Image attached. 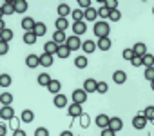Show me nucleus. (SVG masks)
<instances>
[{"label": "nucleus", "instance_id": "bb28decb", "mask_svg": "<svg viewBox=\"0 0 154 136\" xmlns=\"http://www.w3.org/2000/svg\"><path fill=\"white\" fill-rule=\"evenodd\" d=\"M69 13H71L69 4H58V17H60V18H65Z\"/></svg>", "mask_w": 154, "mask_h": 136}, {"label": "nucleus", "instance_id": "9b49d317", "mask_svg": "<svg viewBox=\"0 0 154 136\" xmlns=\"http://www.w3.org/2000/svg\"><path fill=\"white\" fill-rule=\"evenodd\" d=\"M87 94L89 93H96V80L94 78H87L85 82H84V87H82Z\"/></svg>", "mask_w": 154, "mask_h": 136}, {"label": "nucleus", "instance_id": "603ef678", "mask_svg": "<svg viewBox=\"0 0 154 136\" xmlns=\"http://www.w3.org/2000/svg\"><path fill=\"white\" fill-rule=\"evenodd\" d=\"M102 136H116V132L111 131L109 127H105V129H102Z\"/></svg>", "mask_w": 154, "mask_h": 136}, {"label": "nucleus", "instance_id": "a19ab883", "mask_svg": "<svg viewBox=\"0 0 154 136\" xmlns=\"http://www.w3.org/2000/svg\"><path fill=\"white\" fill-rule=\"evenodd\" d=\"M107 91H109V85H107L105 82H96V93L103 94V93H107Z\"/></svg>", "mask_w": 154, "mask_h": 136}, {"label": "nucleus", "instance_id": "f3484780", "mask_svg": "<svg viewBox=\"0 0 154 136\" xmlns=\"http://www.w3.org/2000/svg\"><path fill=\"white\" fill-rule=\"evenodd\" d=\"M0 8H2L4 15H13L15 13V0H8V2H4V6H0Z\"/></svg>", "mask_w": 154, "mask_h": 136}, {"label": "nucleus", "instance_id": "3c124183", "mask_svg": "<svg viewBox=\"0 0 154 136\" xmlns=\"http://www.w3.org/2000/svg\"><path fill=\"white\" fill-rule=\"evenodd\" d=\"M131 63H132L134 67H140V65H141V58L134 54V56H132V60H131Z\"/></svg>", "mask_w": 154, "mask_h": 136}, {"label": "nucleus", "instance_id": "f704fd0d", "mask_svg": "<svg viewBox=\"0 0 154 136\" xmlns=\"http://www.w3.org/2000/svg\"><path fill=\"white\" fill-rule=\"evenodd\" d=\"M78 118H80V125H82L84 129H87V127L91 125V116H89V114L82 113V116H78Z\"/></svg>", "mask_w": 154, "mask_h": 136}, {"label": "nucleus", "instance_id": "0eeeda50", "mask_svg": "<svg viewBox=\"0 0 154 136\" xmlns=\"http://www.w3.org/2000/svg\"><path fill=\"white\" fill-rule=\"evenodd\" d=\"M122 127H123V122H122V118H118V116H112V118H109V129H111V131L118 132V131H122Z\"/></svg>", "mask_w": 154, "mask_h": 136}, {"label": "nucleus", "instance_id": "f8f14e48", "mask_svg": "<svg viewBox=\"0 0 154 136\" xmlns=\"http://www.w3.org/2000/svg\"><path fill=\"white\" fill-rule=\"evenodd\" d=\"M65 40H67V36H65V33H63V31H54V35H53V40H51V42H54L56 45H63V44H65Z\"/></svg>", "mask_w": 154, "mask_h": 136}, {"label": "nucleus", "instance_id": "c756f323", "mask_svg": "<svg viewBox=\"0 0 154 136\" xmlns=\"http://www.w3.org/2000/svg\"><path fill=\"white\" fill-rule=\"evenodd\" d=\"M11 76L8 75V73H4V75H0V87H4V89H8L9 85H11Z\"/></svg>", "mask_w": 154, "mask_h": 136}, {"label": "nucleus", "instance_id": "39448f33", "mask_svg": "<svg viewBox=\"0 0 154 136\" xmlns=\"http://www.w3.org/2000/svg\"><path fill=\"white\" fill-rule=\"evenodd\" d=\"M82 113H84V109H82V105H78V104H71V105L67 107V114H69L71 118H78V116H82Z\"/></svg>", "mask_w": 154, "mask_h": 136}, {"label": "nucleus", "instance_id": "864d4df0", "mask_svg": "<svg viewBox=\"0 0 154 136\" xmlns=\"http://www.w3.org/2000/svg\"><path fill=\"white\" fill-rule=\"evenodd\" d=\"M6 132H8V127H6L2 122H0V136H6Z\"/></svg>", "mask_w": 154, "mask_h": 136}, {"label": "nucleus", "instance_id": "1a4fd4ad", "mask_svg": "<svg viewBox=\"0 0 154 136\" xmlns=\"http://www.w3.org/2000/svg\"><path fill=\"white\" fill-rule=\"evenodd\" d=\"M35 26H36V22H35L31 17H26V18H22V29H24L26 33H31V31L35 29Z\"/></svg>", "mask_w": 154, "mask_h": 136}, {"label": "nucleus", "instance_id": "4468645a", "mask_svg": "<svg viewBox=\"0 0 154 136\" xmlns=\"http://www.w3.org/2000/svg\"><path fill=\"white\" fill-rule=\"evenodd\" d=\"M53 104H54V107L62 109V107H65V105H67V98H65L62 93H58V94H54V98H53Z\"/></svg>", "mask_w": 154, "mask_h": 136}, {"label": "nucleus", "instance_id": "13d9d810", "mask_svg": "<svg viewBox=\"0 0 154 136\" xmlns=\"http://www.w3.org/2000/svg\"><path fill=\"white\" fill-rule=\"evenodd\" d=\"M2 17H4V13H2V8H0V20H2Z\"/></svg>", "mask_w": 154, "mask_h": 136}, {"label": "nucleus", "instance_id": "4c0bfd02", "mask_svg": "<svg viewBox=\"0 0 154 136\" xmlns=\"http://www.w3.org/2000/svg\"><path fill=\"white\" fill-rule=\"evenodd\" d=\"M143 116H145L147 122H152V120H154V107H152V105H150V107H145Z\"/></svg>", "mask_w": 154, "mask_h": 136}, {"label": "nucleus", "instance_id": "6ab92c4d", "mask_svg": "<svg viewBox=\"0 0 154 136\" xmlns=\"http://www.w3.org/2000/svg\"><path fill=\"white\" fill-rule=\"evenodd\" d=\"M33 33H35V36H36V38H38V36H44V35L47 33V26H45V24H42V22H36V26H35Z\"/></svg>", "mask_w": 154, "mask_h": 136}, {"label": "nucleus", "instance_id": "37998d69", "mask_svg": "<svg viewBox=\"0 0 154 136\" xmlns=\"http://www.w3.org/2000/svg\"><path fill=\"white\" fill-rule=\"evenodd\" d=\"M122 18V13L118 11V9H112V11H109V20H112V22H118Z\"/></svg>", "mask_w": 154, "mask_h": 136}, {"label": "nucleus", "instance_id": "58836bf2", "mask_svg": "<svg viewBox=\"0 0 154 136\" xmlns=\"http://www.w3.org/2000/svg\"><path fill=\"white\" fill-rule=\"evenodd\" d=\"M109 11H112V9H118V0H103L102 2Z\"/></svg>", "mask_w": 154, "mask_h": 136}, {"label": "nucleus", "instance_id": "2eb2a0df", "mask_svg": "<svg viewBox=\"0 0 154 136\" xmlns=\"http://www.w3.org/2000/svg\"><path fill=\"white\" fill-rule=\"evenodd\" d=\"M80 49H82L84 53H87V54H89V53H94V51H96V42H93V40H85V42L82 44Z\"/></svg>", "mask_w": 154, "mask_h": 136}, {"label": "nucleus", "instance_id": "5701e85b", "mask_svg": "<svg viewBox=\"0 0 154 136\" xmlns=\"http://www.w3.org/2000/svg\"><path fill=\"white\" fill-rule=\"evenodd\" d=\"M96 47L102 49V51H109V49H111V40H109V36H107V38H98Z\"/></svg>", "mask_w": 154, "mask_h": 136}, {"label": "nucleus", "instance_id": "f257e3e1", "mask_svg": "<svg viewBox=\"0 0 154 136\" xmlns=\"http://www.w3.org/2000/svg\"><path fill=\"white\" fill-rule=\"evenodd\" d=\"M109 24L105 22V20H98V22H94V27H93V33L98 36V38H107L109 36Z\"/></svg>", "mask_w": 154, "mask_h": 136}, {"label": "nucleus", "instance_id": "8fccbe9b", "mask_svg": "<svg viewBox=\"0 0 154 136\" xmlns=\"http://www.w3.org/2000/svg\"><path fill=\"white\" fill-rule=\"evenodd\" d=\"M78 6L84 8V11H85L87 8H91V0H78Z\"/></svg>", "mask_w": 154, "mask_h": 136}, {"label": "nucleus", "instance_id": "c03bdc74", "mask_svg": "<svg viewBox=\"0 0 154 136\" xmlns=\"http://www.w3.org/2000/svg\"><path fill=\"white\" fill-rule=\"evenodd\" d=\"M72 18H74V22L84 20V11L82 9H72Z\"/></svg>", "mask_w": 154, "mask_h": 136}, {"label": "nucleus", "instance_id": "c9c22d12", "mask_svg": "<svg viewBox=\"0 0 154 136\" xmlns=\"http://www.w3.org/2000/svg\"><path fill=\"white\" fill-rule=\"evenodd\" d=\"M35 42H36V36H35V33H33V31L24 35V44H27V45H33Z\"/></svg>", "mask_w": 154, "mask_h": 136}, {"label": "nucleus", "instance_id": "49530a36", "mask_svg": "<svg viewBox=\"0 0 154 136\" xmlns=\"http://www.w3.org/2000/svg\"><path fill=\"white\" fill-rule=\"evenodd\" d=\"M8 51H9V44H6V42L0 40V56H2V54H8Z\"/></svg>", "mask_w": 154, "mask_h": 136}, {"label": "nucleus", "instance_id": "7ed1b4c3", "mask_svg": "<svg viewBox=\"0 0 154 136\" xmlns=\"http://www.w3.org/2000/svg\"><path fill=\"white\" fill-rule=\"evenodd\" d=\"M84 102H87V93H85L84 89H76V91H72V104L82 105Z\"/></svg>", "mask_w": 154, "mask_h": 136}, {"label": "nucleus", "instance_id": "412c9836", "mask_svg": "<svg viewBox=\"0 0 154 136\" xmlns=\"http://www.w3.org/2000/svg\"><path fill=\"white\" fill-rule=\"evenodd\" d=\"M93 22V20H96V9L94 8H87L85 11H84V22Z\"/></svg>", "mask_w": 154, "mask_h": 136}, {"label": "nucleus", "instance_id": "a18cd8bd", "mask_svg": "<svg viewBox=\"0 0 154 136\" xmlns=\"http://www.w3.org/2000/svg\"><path fill=\"white\" fill-rule=\"evenodd\" d=\"M122 56H123V60H132V56H134V53H132V49H123V53H122Z\"/></svg>", "mask_w": 154, "mask_h": 136}, {"label": "nucleus", "instance_id": "a878e982", "mask_svg": "<svg viewBox=\"0 0 154 136\" xmlns=\"http://www.w3.org/2000/svg\"><path fill=\"white\" fill-rule=\"evenodd\" d=\"M26 11H27L26 0H15V13H26Z\"/></svg>", "mask_w": 154, "mask_h": 136}, {"label": "nucleus", "instance_id": "aec40b11", "mask_svg": "<svg viewBox=\"0 0 154 136\" xmlns=\"http://www.w3.org/2000/svg\"><path fill=\"white\" fill-rule=\"evenodd\" d=\"M94 122H96V125H98L100 129H105V127H109V116H107V114H98Z\"/></svg>", "mask_w": 154, "mask_h": 136}, {"label": "nucleus", "instance_id": "5fc2aeb1", "mask_svg": "<svg viewBox=\"0 0 154 136\" xmlns=\"http://www.w3.org/2000/svg\"><path fill=\"white\" fill-rule=\"evenodd\" d=\"M13 136H27V134H26V131H22V129H17V131H13Z\"/></svg>", "mask_w": 154, "mask_h": 136}, {"label": "nucleus", "instance_id": "4d7b16f0", "mask_svg": "<svg viewBox=\"0 0 154 136\" xmlns=\"http://www.w3.org/2000/svg\"><path fill=\"white\" fill-rule=\"evenodd\" d=\"M6 29V24H4V20H0V31H4Z\"/></svg>", "mask_w": 154, "mask_h": 136}, {"label": "nucleus", "instance_id": "7c9ffc66", "mask_svg": "<svg viewBox=\"0 0 154 136\" xmlns=\"http://www.w3.org/2000/svg\"><path fill=\"white\" fill-rule=\"evenodd\" d=\"M0 104L2 105H11L13 104V94L11 93H2L0 94Z\"/></svg>", "mask_w": 154, "mask_h": 136}, {"label": "nucleus", "instance_id": "473e14b6", "mask_svg": "<svg viewBox=\"0 0 154 136\" xmlns=\"http://www.w3.org/2000/svg\"><path fill=\"white\" fill-rule=\"evenodd\" d=\"M56 54H58V58H62V60H65L69 54H71V51L65 47V44L63 45H58V51H56Z\"/></svg>", "mask_w": 154, "mask_h": 136}, {"label": "nucleus", "instance_id": "2f4dec72", "mask_svg": "<svg viewBox=\"0 0 154 136\" xmlns=\"http://www.w3.org/2000/svg\"><path fill=\"white\" fill-rule=\"evenodd\" d=\"M87 63H89L87 56H78V58L74 60V65L78 67V69H85V67H87Z\"/></svg>", "mask_w": 154, "mask_h": 136}, {"label": "nucleus", "instance_id": "c85d7f7f", "mask_svg": "<svg viewBox=\"0 0 154 136\" xmlns=\"http://www.w3.org/2000/svg\"><path fill=\"white\" fill-rule=\"evenodd\" d=\"M0 40L2 42H6V44H9V40H13V31L11 29H4V31H0Z\"/></svg>", "mask_w": 154, "mask_h": 136}, {"label": "nucleus", "instance_id": "6e6552de", "mask_svg": "<svg viewBox=\"0 0 154 136\" xmlns=\"http://www.w3.org/2000/svg\"><path fill=\"white\" fill-rule=\"evenodd\" d=\"M15 116V109L11 107V105H4L2 109H0V118H2V120H11Z\"/></svg>", "mask_w": 154, "mask_h": 136}, {"label": "nucleus", "instance_id": "6e6d98bb", "mask_svg": "<svg viewBox=\"0 0 154 136\" xmlns=\"http://www.w3.org/2000/svg\"><path fill=\"white\" fill-rule=\"evenodd\" d=\"M60 136H74V134H72V132H71V131H63V132H62V134H60Z\"/></svg>", "mask_w": 154, "mask_h": 136}, {"label": "nucleus", "instance_id": "9d476101", "mask_svg": "<svg viewBox=\"0 0 154 136\" xmlns=\"http://www.w3.org/2000/svg\"><path fill=\"white\" fill-rule=\"evenodd\" d=\"M132 53L136 54V56H145L147 54V45L143 44V42H138V44H134V47H132Z\"/></svg>", "mask_w": 154, "mask_h": 136}, {"label": "nucleus", "instance_id": "20e7f679", "mask_svg": "<svg viewBox=\"0 0 154 136\" xmlns=\"http://www.w3.org/2000/svg\"><path fill=\"white\" fill-rule=\"evenodd\" d=\"M85 31H87V24H85L84 20L72 22V33H74V36H80V35H84Z\"/></svg>", "mask_w": 154, "mask_h": 136}, {"label": "nucleus", "instance_id": "79ce46f5", "mask_svg": "<svg viewBox=\"0 0 154 136\" xmlns=\"http://www.w3.org/2000/svg\"><path fill=\"white\" fill-rule=\"evenodd\" d=\"M20 118H17V116H13L11 120H9V127H11V131H17V129H20Z\"/></svg>", "mask_w": 154, "mask_h": 136}, {"label": "nucleus", "instance_id": "ddd939ff", "mask_svg": "<svg viewBox=\"0 0 154 136\" xmlns=\"http://www.w3.org/2000/svg\"><path fill=\"white\" fill-rule=\"evenodd\" d=\"M112 80H114V84H118V85L125 84V80H127V73H125V71H114V73H112Z\"/></svg>", "mask_w": 154, "mask_h": 136}, {"label": "nucleus", "instance_id": "de8ad7c7", "mask_svg": "<svg viewBox=\"0 0 154 136\" xmlns=\"http://www.w3.org/2000/svg\"><path fill=\"white\" fill-rule=\"evenodd\" d=\"M35 136H49V131H47L45 127H38V129L35 131Z\"/></svg>", "mask_w": 154, "mask_h": 136}, {"label": "nucleus", "instance_id": "e433bc0d", "mask_svg": "<svg viewBox=\"0 0 154 136\" xmlns=\"http://www.w3.org/2000/svg\"><path fill=\"white\" fill-rule=\"evenodd\" d=\"M152 62H154V58H152L150 53H147L145 56H141V65H145V67H152Z\"/></svg>", "mask_w": 154, "mask_h": 136}, {"label": "nucleus", "instance_id": "4be33fe9", "mask_svg": "<svg viewBox=\"0 0 154 136\" xmlns=\"http://www.w3.org/2000/svg\"><path fill=\"white\" fill-rule=\"evenodd\" d=\"M54 26H56V31H65L67 27H69V20L67 18H56L54 20Z\"/></svg>", "mask_w": 154, "mask_h": 136}, {"label": "nucleus", "instance_id": "f03ea898", "mask_svg": "<svg viewBox=\"0 0 154 136\" xmlns=\"http://www.w3.org/2000/svg\"><path fill=\"white\" fill-rule=\"evenodd\" d=\"M65 47L69 49V51H76V49H80L82 47V42H80V36H67V40H65Z\"/></svg>", "mask_w": 154, "mask_h": 136}, {"label": "nucleus", "instance_id": "cd10ccee", "mask_svg": "<svg viewBox=\"0 0 154 136\" xmlns=\"http://www.w3.org/2000/svg\"><path fill=\"white\" fill-rule=\"evenodd\" d=\"M56 51H58V45L54 44V42H47L45 45H44V53H47V54H56Z\"/></svg>", "mask_w": 154, "mask_h": 136}, {"label": "nucleus", "instance_id": "09e8293b", "mask_svg": "<svg viewBox=\"0 0 154 136\" xmlns=\"http://www.w3.org/2000/svg\"><path fill=\"white\" fill-rule=\"evenodd\" d=\"M145 78L149 82H152V78H154V69H152V67H147V69H145Z\"/></svg>", "mask_w": 154, "mask_h": 136}, {"label": "nucleus", "instance_id": "dca6fc26", "mask_svg": "<svg viewBox=\"0 0 154 136\" xmlns=\"http://www.w3.org/2000/svg\"><path fill=\"white\" fill-rule=\"evenodd\" d=\"M47 89H49V93H53V94H58V93L62 91V84H60L58 80H54V78H51V82H49V85H47Z\"/></svg>", "mask_w": 154, "mask_h": 136}, {"label": "nucleus", "instance_id": "ea45409f", "mask_svg": "<svg viewBox=\"0 0 154 136\" xmlns=\"http://www.w3.org/2000/svg\"><path fill=\"white\" fill-rule=\"evenodd\" d=\"M100 4H102V0H100ZM96 17H100V18H109V9L102 4V8L96 11Z\"/></svg>", "mask_w": 154, "mask_h": 136}, {"label": "nucleus", "instance_id": "b1692460", "mask_svg": "<svg viewBox=\"0 0 154 136\" xmlns=\"http://www.w3.org/2000/svg\"><path fill=\"white\" fill-rule=\"evenodd\" d=\"M38 60H40V65H44V67H51L53 65V56L47 54V53H42V56H38Z\"/></svg>", "mask_w": 154, "mask_h": 136}, {"label": "nucleus", "instance_id": "a211bd4d", "mask_svg": "<svg viewBox=\"0 0 154 136\" xmlns=\"http://www.w3.org/2000/svg\"><path fill=\"white\" fill-rule=\"evenodd\" d=\"M26 65L29 67V69H35V67H38V65H40L38 56H36V54H29V56L26 58Z\"/></svg>", "mask_w": 154, "mask_h": 136}, {"label": "nucleus", "instance_id": "393cba45", "mask_svg": "<svg viewBox=\"0 0 154 136\" xmlns=\"http://www.w3.org/2000/svg\"><path fill=\"white\" fill-rule=\"evenodd\" d=\"M20 120H22L24 123H31V122L35 120V113H33V111H29V109H26V111H22Z\"/></svg>", "mask_w": 154, "mask_h": 136}, {"label": "nucleus", "instance_id": "72a5a7b5", "mask_svg": "<svg viewBox=\"0 0 154 136\" xmlns=\"http://www.w3.org/2000/svg\"><path fill=\"white\" fill-rule=\"evenodd\" d=\"M49 82H51V76H49L47 73H42V75H38V85H42V87H47V85H49Z\"/></svg>", "mask_w": 154, "mask_h": 136}, {"label": "nucleus", "instance_id": "423d86ee", "mask_svg": "<svg viewBox=\"0 0 154 136\" xmlns=\"http://www.w3.org/2000/svg\"><path fill=\"white\" fill-rule=\"evenodd\" d=\"M149 122L145 120V116L143 114H136L134 118H132V127L134 129H138V131H141V129H145V125H147Z\"/></svg>", "mask_w": 154, "mask_h": 136}]
</instances>
